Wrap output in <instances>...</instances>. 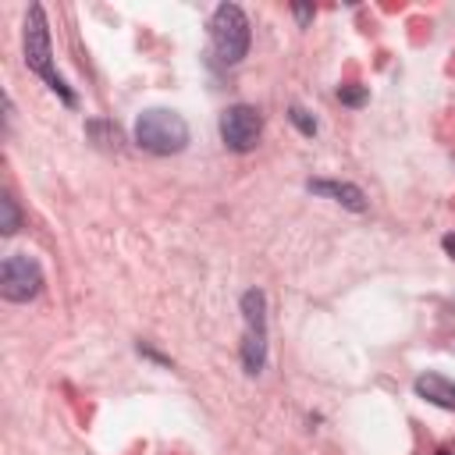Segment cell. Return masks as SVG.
<instances>
[{
	"instance_id": "cell-2",
	"label": "cell",
	"mask_w": 455,
	"mask_h": 455,
	"mask_svg": "<svg viewBox=\"0 0 455 455\" xmlns=\"http://www.w3.org/2000/svg\"><path fill=\"white\" fill-rule=\"evenodd\" d=\"M135 142L153 156H171L188 146V124L178 110L149 107L135 121Z\"/></svg>"
},
{
	"instance_id": "cell-8",
	"label": "cell",
	"mask_w": 455,
	"mask_h": 455,
	"mask_svg": "<svg viewBox=\"0 0 455 455\" xmlns=\"http://www.w3.org/2000/svg\"><path fill=\"white\" fill-rule=\"evenodd\" d=\"M412 391H416L423 402L437 405V409H455V380H448V377H441V373H419V377L412 380Z\"/></svg>"
},
{
	"instance_id": "cell-13",
	"label": "cell",
	"mask_w": 455,
	"mask_h": 455,
	"mask_svg": "<svg viewBox=\"0 0 455 455\" xmlns=\"http://www.w3.org/2000/svg\"><path fill=\"white\" fill-rule=\"evenodd\" d=\"M139 352H142V355H149V359H156V363H164V366H167V363H171V359H164V355H160V352H153V348H149V345H139Z\"/></svg>"
},
{
	"instance_id": "cell-10",
	"label": "cell",
	"mask_w": 455,
	"mask_h": 455,
	"mask_svg": "<svg viewBox=\"0 0 455 455\" xmlns=\"http://www.w3.org/2000/svg\"><path fill=\"white\" fill-rule=\"evenodd\" d=\"M18 228H21V213H18L14 199L11 196H0V231L4 235H14Z\"/></svg>"
},
{
	"instance_id": "cell-3",
	"label": "cell",
	"mask_w": 455,
	"mask_h": 455,
	"mask_svg": "<svg viewBox=\"0 0 455 455\" xmlns=\"http://www.w3.org/2000/svg\"><path fill=\"white\" fill-rule=\"evenodd\" d=\"M210 43L220 64H238L249 53V18L238 4H220L210 18Z\"/></svg>"
},
{
	"instance_id": "cell-4",
	"label": "cell",
	"mask_w": 455,
	"mask_h": 455,
	"mask_svg": "<svg viewBox=\"0 0 455 455\" xmlns=\"http://www.w3.org/2000/svg\"><path fill=\"white\" fill-rule=\"evenodd\" d=\"M242 316H245L242 366H245L249 377H256L267 363V295L259 288H249L242 295Z\"/></svg>"
},
{
	"instance_id": "cell-7",
	"label": "cell",
	"mask_w": 455,
	"mask_h": 455,
	"mask_svg": "<svg viewBox=\"0 0 455 455\" xmlns=\"http://www.w3.org/2000/svg\"><path fill=\"white\" fill-rule=\"evenodd\" d=\"M306 188H309L313 196H323V199L341 203V206H345V210H352V213H363V210H366V196H363V188H359V185H352V181L309 178V181H306Z\"/></svg>"
},
{
	"instance_id": "cell-1",
	"label": "cell",
	"mask_w": 455,
	"mask_h": 455,
	"mask_svg": "<svg viewBox=\"0 0 455 455\" xmlns=\"http://www.w3.org/2000/svg\"><path fill=\"white\" fill-rule=\"evenodd\" d=\"M21 46H25V64L28 71H36L68 107H75V92L68 89V82L53 71V46H50V28H46V14L39 4L28 7L25 14V36H21Z\"/></svg>"
},
{
	"instance_id": "cell-14",
	"label": "cell",
	"mask_w": 455,
	"mask_h": 455,
	"mask_svg": "<svg viewBox=\"0 0 455 455\" xmlns=\"http://www.w3.org/2000/svg\"><path fill=\"white\" fill-rule=\"evenodd\" d=\"M295 18H299V25H306L313 18V7H295Z\"/></svg>"
},
{
	"instance_id": "cell-15",
	"label": "cell",
	"mask_w": 455,
	"mask_h": 455,
	"mask_svg": "<svg viewBox=\"0 0 455 455\" xmlns=\"http://www.w3.org/2000/svg\"><path fill=\"white\" fill-rule=\"evenodd\" d=\"M441 245H444V252L455 259V235H444V238H441Z\"/></svg>"
},
{
	"instance_id": "cell-12",
	"label": "cell",
	"mask_w": 455,
	"mask_h": 455,
	"mask_svg": "<svg viewBox=\"0 0 455 455\" xmlns=\"http://www.w3.org/2000/svg\"><path fill=\"white\" fill-rule=\"evenodd\" d=\"M338 100H341L345 107H363V103H366V89H363V85H341V89H338Z\"/></svg>"
},
{
	"instance_id": "cell-5",
	"label": "cell",
	"mask_w": 455,
	"mask_h": 455,
	"mask_svg": "<svg viewBox=\"0 0 455 455\" xmlns=\"http://www.w3.org/2000/svg\"><path fill=\"white\" fill-rule=\"evenodd\" d=\"M43 291V267L28 252H14L0 267V295L7 302H28Z\"/></svg>"
},
{
	"instance_id": "cell-9",
	"label": "cell",
	"mask_w": 455,
	"mask_h": 455,
	"mask_svg": "<svg viewBox=\"0 0 455 455\" xmlns=\"http://www.w3.org/2000/svg\"><path fill=\"white\" fill-rule=\"evenodd\" d=\"M89 139L100 146V149H117V142H121V132H117V124H110V121H89Z\"/></svg>"
},
{
	"instance_id": "cell-16",
	"label": "cell",
	"mask_w": 455,
	"mask_h": 455,
	"mask_svg": "<svg viewBox=\"0 0 455 455\" xmlns=\"http://www.w3.org/2000/svg\"><path fill=\"white\" fill-rule=\"evenodd\" d=\"M437 455H451V451H448V448H441V451H437Z\"/></svg>"
},
{
	"instance_id": "cell-11",
	"label": "cell",
	"mask_w": 455,
	"mask_h": 455,
	"mask_svg": "<svg viewBox=\"0 0 455 455\" xmlns=\"http://www.w3.org/2000/svg\"><path fill=\"white\" fill-rule=\"evenodd\" d=\"M288 121H291V124H295L302 135H316V121H313V117H309L302 107H291V110H288Z\"/></svg>"
},
{
	"instance_id": "cell-6",
	"label": "cell",
	"mask_w": 455,
	"mask_h": 455,
	"mask_svg": "<svg viewBox=\"0 0 455 455\" xmlns=\"http://www.w3.org/2000/svg\"><path fill=\"white\" fill-rule=\"evenodd\" d=\"M259 135H263V114H259L256 107L235 103V107H228V110L220 114V139H224V146H228L231 153H249V149H256Z\"/></svg>"
}]
</instances>
